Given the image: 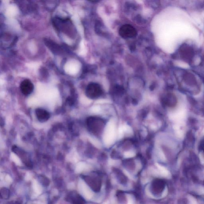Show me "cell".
<instances>
[{
  "label": "cell",
  "instance_id": "obj_1",
  "mask_svg": "<svg viewBox=\"0 0 204 204\" xmlns=\"http://www.w3.org/2000/svg\"><path fill=\"white\" fill-rule=\"evenodd\" d=\"M53 23L57 29L63 32H68L71 29H73L72 23L68 19L55 18L54 19Z\"/></svg>",
  "mask_w": 204,
  "mask_h": 204
},
{
  "label": "cell",
  "instance_id": "obj_2",
  "mask_svg": "<svg viewBox=\"0 0 204 204\" xmlns=\"http://www.w3.org/2000/svg\"><path fill=\"white\" fill-rule=\"evenodd\" d=\"M119 32L120 35L125 38H133L136 34L135 28L130 25L123 26L120 29Z\"/></svg>",
  "mask_w": 204,
  "mask_h": 204
},
{
  "label": "cell",
  "instance_id": "obj_3",
  "mask_svg": "<svg viewBox=\"0 0 204 204\" xmlns=\"http://www.w3.org/2000/svg\"><path fill=\"white\" fill-rule=\"evenodd\" d=\"M181 57L184 60L191 61L194 55L193 49L187 45H183L180 50Z\"/></svg>",
  "mask_w": 204,
  "mask_h": 204
},
{
  "label": "cell",
  "instance_id": "obj_4",
  "mask_svg": "<svg viewBox=\"0 0 204 204\" xmlns=\"http://www.w3.org/2000/svg\"><path fill=\"white\" fill-rule=\"evenodd\" d=\"M20 89L22 93L27 96L29 95L33 92L34 86L30 80L25 79L22 81L20 84Z\"/></svg>",
  "mask_w": 204,
  "mask_h": 204
},
{
  "label": "cell",
  "instance_id": "obj_5",
  "mask_svg": "<svg viewBox=\"0 0 204 204\" xmlns=\"http://www.w3.org/2000/svg\"><path fill=\"white\" fill-rule=\"evenodd\" d=\"M35 113L38 121L41 122H46L50 117V113L42 108H37L36 110Z\"/></svg>",
  "mask_w": 204,
  "mask_h": 204
},
{
  "label": "cell",
  "instance_id": "obj_6",
  "mask_svg": "<svg viewBox=\"0 0 204 204\" xmlns=\"http://www.w3.org/2000/svg\"><path fill=\"white\" fill-rule=\"evenodd\" d=\"M183 77L185 82L188 85H195L197 84V79L192 73L186 72L183 74Z\"/></svg>",
  "mask_w": 204,
  "mask_h": 204
},
{
  "label": "cell",
  "instance_id": "obj_7",
  "mask_svg": "<svg viewBox=\"0 0 204 204\" xmlns=\"http://www.w3.org/2000/svg\"><path fill=\"white\" fill-rule=\"evenodd\" d=\"M98 86L95 83H91L88 86L86 89V94L89 97H93L98 90Z\"/></svg>",
  "mask_w": 204,
  "mask_h": 204
},
{
  "label": "cell",
  "instance_id": "obj_8",
  "mask_svg": "<svg viewBox=\"0 0 204 204\" xmlns=\"http://www.w3.org/2000/svg\"><path fill=\"white\" fill-rule=\"evenodd\" d=\"M46 45L49 48L51 49V51H54V53H58L59 51H62V49L57 44H55L54 42H51V41L48 40L46 41Z\"/></svg>",
  "mask_w": 204,
  "mask_h": 204
},
{
  "label": "cell",
  "instance_id": "obj_9",
  "mask_svg": "<svg viewBox=\"0 0 204 204\" xmlns=\"http://www.w3.org/2000/svg\"><path fill=\"white\" fill-rule=\"evenodd\" d=\"M1 197L2 198L6 199L9 197V192L7 188H3L1 190Z\"/></svg>",
  "mask_w": 204,
  "mask_h": 204
},
{
  "label": "cell",
  "instance_id": "obj_10",
  "mask_svg": "<svg viewBox=\"0 0 204 204\" xmlns=\"http://www.w3.org/2000/svg\"><path fill=\"white\" fill-rule=\"evenodd\" d=\"M40 181L43 185L45 186H48L50 184V181L46 177H42L40 178Z\"/></svg>",
  "mask_w": 204,
  "mask_h": 204
},
{
  "label": "cell",
  "instance_id": "obj_11",
  "mask_svg": "<svg viewBox=\"0 0 204 204\" xmlns=\"http://www.w3.org/2000/svg\"><path fill=\"white\" fill-rule=\"evenodd\" d=\"M125 157L126 158H130V157H134L135 156V153L132 152H127L125 153Z\"/></svg>",
  "mask_w": 204,
  "mask_h": 204
},
{
  "label": "cell",
  "instance_id": "obj_12",
  "mask_svg": "<svg viewBox=\"0 0 204 204\" xmlns=\"http://www.w3.org/2000/svg\"><path fill=\"white\" fill-rule=\"evenodd\" d=\"M128 204H134L133 200L131 196L128 195Z\"/></svg>",
  "mask_w": 204,
  "mask_h": 204
},
{
  "label": "cell",
  "instance_id": "obj_13",
  "mask_svg": "<svg viewBox=\"0 0 204 204\" xmlns=\"http://www.w3.org/2000/svg\"><path fill=\"white\" fill-rule=\"evenodd\" d=\"M124 173H125V174H126V175H127L128 177L129 178H130V179H133V177L131 175H130V174H129V173L128 172V171H126V170H124Z\"/></svg>",
  "mask_w": 204,
  "mask_h": 204
},
{
  "label": "cell",
  "instance_id": "obj_14",
  "mask_svg": "<svg viewBox=\"0 0 204 204\" xmlns=\"http://www.w3.org/2000/svg\"><path fill=\"white\" fill-rule=\"evenodd\" d=\"M103 204H110V203L108 201H106V202H104Z\"/></svg>",
  "mask_w": 204,
  "mask_h": 204
}]
</instances>
